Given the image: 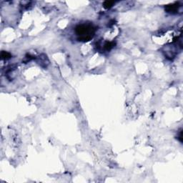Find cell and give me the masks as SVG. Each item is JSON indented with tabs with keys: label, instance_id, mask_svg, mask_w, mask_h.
I'll use <instances>...</instances> for the list:
<instances>
[{
	"label": "cell",
	"instance_id": "obj_1",
	"mask_svg": "<svg viewBox=\"0 0 183 183\" xmlns=\"http://www.w3.org/2000/svg\"><path fill=\"white\" fill-rule=\"evenodd\" d=\"M75 32L79 41L88 42L94 37L95 28L92 24H79L76 27Z\"/></svg>",
	"mask_w": 183,
	"mask_h": 183
},
{
	"label": "cell",
	"instance_id": "obj_2",
	"mask_svg": "<svg viewBox=\"0 0 183 183\" xmlns=\"http://www.w3.org/2000/svg\"><path fill=\"white\" fill-rule=\"evenodd\" d=\"M179 7H180L179 3L176 2V3H175V4H169V5L166 6H165V10H166L167 12L175 13V12H177Z\"/></svg>",
	"mask_w": 183,
	"mask_h": 183
},
{
	"label": "cell",
	"instance_id": "obj_3",
	"mask_svg": "<svg viewBox=\"0 0 183 183\" xmlns=\"http://www.w3.org/2000/svg\"><path fill=\"white\" fill-rule=\"evenodd\" d=\"M115 46V42H106V43L104 44V49H105L106 50L109 51V50H110L112 48H113Z\"/></svg>",
	"mask_w": 183,
	"mask_h": 183
},
{
	"label": "cell",
	"instance_id": "obj_4",
	"mask_svg": "<svg viewBox=\"0 0 183 183\" xmlns=\"http://www.w3.org/2000/svg\"><path fill=\"white\" fill-rule=\"evenodd\" d=\"M114 4H115V1H105L103 3V6L105 9H110L113 6Z\"/></svg>",
	"mask_w": 183,
	"mask_h": 183
},
{
	"label": "cell",
	"instance_id": "obj_5",
	"mask_svg": "<svg viewBox=\"0 0 183 183\" xmlns=\"http://www.w3.org/2000/svg\"><path fill=\"white\" fill-rule=\"evenodd\" d=\"M1 57L2 60H7V59H9L11 57V55L7 52L2 51L1 53Z\"/></svg>",
	"mask_w": 183,
	"mask_h": 183
}]
</instances>
